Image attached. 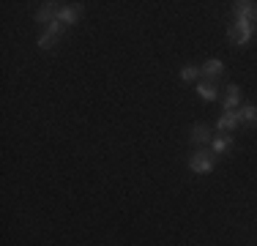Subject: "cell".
Segmentation results:
<instances>
[{"instance_id":"6da1fadb","label":"cell","mask_w":257,"mask_h":246,"mask_svg":"<svg viewBox=\"0 0 257 246\" xmlns=\"http://www.w3.org/2000/svg\"><path fill=\"white\" fill-rule=\"evenodd\" d=\"M213 167H216V156H213L208 148H200L189 156V170L192 172H200V175H208Z\"/></svg>"},{"instance_id":"9c48e42d","label":"cell","mask_w":257,"mask_h":246,"mask_svg":"<svg viewBox=\"0 0 257 246\" xmlns=\"http://www.w3.org/2000/svg\"><path fill=\"white\" fill-rule=\"evenodd\" d=\"M60 14V6L58 3H44V9L36 11V22L39 25H52Z\"/></svg>"},{"instance_id":"ba28073f","label":"cell","mask_w":257,"mask_h":246,"mask_svg":"<svg viewBox=\"0 0 257 246\" xmlns=\"http://www.w3.org/2000/svg\"><path fill=\"white\" fill-rule=\"evenodd\" d=\"M200 71H203V77H205V79H211V82H216V79L224 74V63H222L219 58H211V60H205V63L200 66Z\"/></svg>"},{"instance_id":"8fae6325","label":"cell","mask_w":257,"mask_h":246,"mask_svg":"<svg viewBox=\"0 0 257 246\" xmlns=\"http://www.w3.org/2000/svg\"><path fill=\"white\" fill-rule=\"evenodd\" d=\"M241 98H243L241 88H238V85H230L227 96H224V112H235V107L241 104Z\"/></svg>"},{"instance_id":"5bb4252c","label":"cell","mask_w":257,"mask_h":246,"mask_svg":"<svg viewBox=\"0 0 257 246\" xmlns=\"http://www.w3.org/2000/svg\"><path fill=\"white\" fill-rule=\"evenodd\" d=\"M200 74H203V71H200V66H183V69H181V79H183V82H194V79H200Z\"/></svg>"},{"instance_id":"52a82bcc","label":"cell","mask_w":257,"mask_h":246,"mask_svg":"<svg viewBox=\"0 0 257 246\" xmlns=\"http://www.w3.org/2000/svg\"><path fill=\"white\" fill-rule=\"evenodd\" d=\"M211 140H213V129L208 126V123H194L192 126V143L205 148V145H211Z\"/></svg>"},{"instance_id":"3957f363","label":"cell","mask_w":257,"mask_h":246,"mask_svg":"<svg viewBox=\"0 0 257 246\" xmlns=\"http://www.w3.org/2000/svg\"><path fill=\"white\" fill-rule=\"evenodd\" d=\"M63 33H66V25H60L58 20H55L52 25H47V30L39 36V49H52L60 41V36H63Z\"/></svg>"},{"instance_id":"5b68a950","label":"cell","mask_w":257,"mask_h":246,"mask_svg":"<svg viewBox=\"0 0 257 246\" xmlns=\"http://www.w3.org/2000/svg\"><path fill=\"white\" fill-rule=\"evenodd\" d=\"M82 11H85V6L82 3H69V6H60V14H58V22L60 25H66V28H71L79 17H82Z\"/></svg>"},{"instance_id":"7a4b0ae2","label":"cell","mask_w":257,"mask_h":246,"mask_svg":"<svg viewBox=\"0 0 257 246\" xmlns=\"http://www.w3.org/2000/svg\"><path fill=\"white\" fill-rule=\"evenodd\" d=\"M254 25H249V22H241V20H235L227 28V39L232 41V44H238V47H243V44H249L252 41V36H254Z\"/></svg>"},{"instance_id":"277c9868","label":"cell","mask_w":257,"mask_h":246,"mask_svg":"<svg viewBox=\"0 0 257 246\" xmlns=\"http://www.w3.org/2000/svg\"><path fill=\"white\" fill-rule=\"evenodd\" d=\"M232 14H235V20L249 22L257 28V3H252V0H238V3L232 6Z\"/></svg>"},{"instance_id":"7c38bea8","label":"cell","mask_w":257,"mask_h":246,"mask_svg":"<svg viewBox=\"0 0 257 246\" xmlns=\"http://www.w3.org/2000/svg\"><path fill=\"white\" fill-rule=\"evenodd\" d=\"M197 93H200L203 101H216L219 88H216V82H211V79H203V82L197 85Z\"/></svg>"},{"instance_id":"8992f818","label":"cell","mask_w":257,"mask_h":246,"mask_svg":"<svg viewBox=\"0 0 257 246\" xmlns=\"http://www.w3.org/2000/svg\"><path fill=\"white\" fill-rule=\"evenodd\" d=\"M238 126H243V120H241V112H224L222 118L216 120V132L219 134H230V132H235Z\"/></svg>"},{"instance_id":"4fadbf2b","label":"cell","mask_w":257,"mask_h":246,"mask_svg":"<svg viewBox=\"0 0 257 246\" xmlns=\"http://www.w3.org/2000/svg\"><path fill=\"white\" fill-rule=\"evenodd\" d=\"M238 112H241L243 126H257V104H246V107H241Z\"/></svg>"},{"instance_id":"30bf717a","label":"cell","mask_w":257,"mask_h":246,"mask_svg":"<svg viewBox=\"0 0 257 246\" xmlns=\"http://www.w3.org/2000/svg\"><path fill=\"white\" fill-rule=\"evenodd\" d=\"M232 143H235V137H230V134H219V137L211 140V145H208V151L213 153V156H222V153H227Z\"/></svg>"}]
</instances>
